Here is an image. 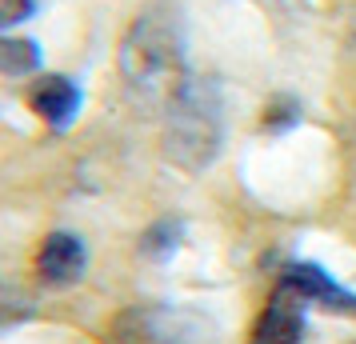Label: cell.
I'll return each mask as SVG.
<instances>
[{"instance_id":"cell-1","label":"cell","mask_w":356,"mask_h":344,"mask_svg":"<svg viewBox=\"0 0 356 344\" xmlns=\"http://www.w3.org/2000/svg\"><path fill=\"white\" fill-rule=\"evenodd\" d=\"M116 65L136 92H172L188 76L184 72V20L172 0H152L132 20L120 40Z\"/></svg>"},{"instance_id":"cell-2","label":"cell","mask_w":356,"mask_h":344,"mask_svg":"<svg viewBox=\"0 0 356 344\" xmlns=\"http://www.w3.org/2000/svg\"><path fill=\"white\" fill-rule=\"evenodd\" d=\"M225 145V97L212 76H184L164 108V156L184 172H204Z\"/></svg>"},{"instance_id":"cell-3","label":"cell","mask_w":356,"mask_h":344,"mask_svg":"<svg viewBox=\"0 0 356 344\" xmlns=\"http://www.w3.org/2000/svg\"><path fill=\"white\" fill-rule=\"evenodd\" d=\"M108 344H216V325L196 309L136 304L113 320Z\"/></svg>"},{"instance_id":"cell-4","label":"cell","mask_w":356,"mask_h":344,"mask_svg":"<svg viewBox=\"0 0 356 344\" xmlns=\"http://www.w3.org/2000/svg\"><path fill=\"white\" fill-rule=\"evenodd\" d=\"M305 296L280 280V288L268 296L248 344H300L305 341Z\"/></svg>"},{"instance_id":"cell-5","label":"cell","mask_w":356,"mask_h":344,"mask_svg":"<svg viewBox=\"0 0 356 344\" xmlns=\"http://www.w3.org/2000/svg\"><path fill=\"white\" fill-rule=\"evenodd\" d=\"M24 100H29V108H33V113L40 116L49 129L65 132V129H72V120L81 116L84 92H81V84L72 81V76L44 72V76H36V81L29 84Z\"/></svg>"},{"instance_id":"cell-6","label":"cell","mask_w":356,"mask_h":344,"mask_svg":"<svg viewBox=\"0 0 356 344\" xmlns=\"http://www.w3.org/2000/svg\"><path fill=\"white\" fill-rule=\"evenodd\" d=\"M88 268V248L76 232H52L36 248V280L49 288H68L76 284Z\"/></svg>"},{"instance_id":"cell-7","label":"cell","mask_w":356,"mask_h":344,"mask_svg":"<svg viewBox=\"0 0 356 344\" xmlns=\"http://www.w3.org/2000/svg\"><path fill=\"white\" fill-rule=\"evenodd\" d=\"M284 284H292L305 300H312V304H321V309H328V312H356V293L344 288V284H340L328 268H321V264H308V261L289 264Z\"/></svg>"},{"instance_id":"cell-8","label":"cell","mask_w":356,"mask_h":344,"mask_svg":"<svg viewBox=\"0 0 356 344\" xmlns=\"http://www.w3.org/2000/svg\"><path fill=\"white\" fill-rule=\"evenodd\" d=\"M180 240H184V220H180V216H161V220H152L145 229V236H140V256H145V261H172Z\"/></svg>"},{"instance_id":"cell-9","label":"cell","mask_w":356,"mask_h":344,"mask_svg":"<svg viewBox=\"0 0 356 344\" xmlns=\"http://www.w3.org/2000/svg\"><path fill=\"white\" fill-rule=\"evenodd\" d=\"M40 60H44V52H40L36 40L0 33V72L4 76H33L40 68Z\"/></svg>"},{"instance_id":"cell-10","label":"cell","mask_w":356,"mask_h":344,"mask_svg":"<svg viewBox=\"0 0 356 344\" xmlns=\"http://www.w3.org/2000/svg\"><path fill=\"white\" fill-rule=\"evenodd\" d=\"M29 316H33V300L20 296L17 288H8V284H0V332L24 325Z\"/></svg>"},{"instance_id":"cell-11","label":"cell","mask_w":356,"mask_h":344,"mask_svg":"<svg viewBox=\"0 0 356 344\" xmlns=\"http://www.w3.org/2000/svg\"><path fill=\"white\" fill-rule=\"evenodd\" d=\"M33 13H36V0H0V33L33 20Z\"/></svg>"}]
</instances>
